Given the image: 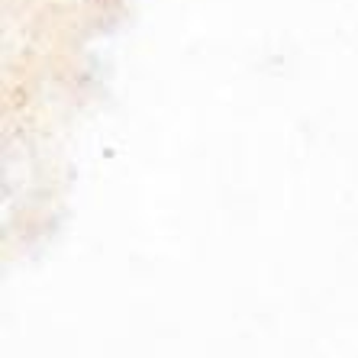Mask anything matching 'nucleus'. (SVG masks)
<instances>
[]
</instances>
